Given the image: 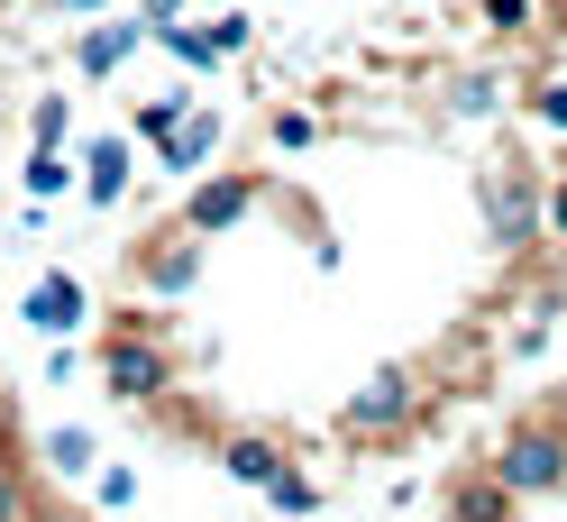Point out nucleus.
Returning <instances> with one entry per match:
<instances>
[{"instance_id":"obj_1","label":"nucleus","mask_w":567,"mask_h":522,"mask_svg":"<svg viewBox=\"0 0 567 522\" xmlns=\"http://www.w3.org/2000/svg\"><path fill=\"white\" fill-rule=\"evenodd\" d=\"M540 174H530V165H485L476 174V212H485V238H494V257H530V248H540V238H549V221H540Z\"/></svg>"},{"instance_id":"obj_2","label":"nucleus","mask_w":567,"mask_h":522,"mask_svg":"<svg viewBox=\"0 0 567 522\" xmlns=\"http://www.w3.org/2000/svg\"><path fill=\"white\" fill-rule=\"evenodd\" d=\"M101 386L120 403H165V386H174L165 330L156 321H111V339H101Z\"/></svg>"},{"instance_id":"obj_3","label":"nucleus","mask_w":567,"mask_h":522,"mask_svg":"<svg viewBox=\"0 0 567 522\" xmlns=\"http://www.w3.org/2000/svg\"><path fill=\"white\" fill-rule=\"evenodd\" d=\"M421 403H431V395H421L412 367H375L367 386L339 403V431H348V440H403V431L421 422Z\"/></svg>"},{"instance_id":"obj_4","label":"nucleus","mask_w":567,"mask_h":522,"mask_svg":"<svg viewBox=\"0 0 567 522\" xmlns=\"http://www.w3.org/2000/svg\"><path fill=\"white\" fill-rule=\"evenodd\" d=\"M494 477L513 485V504H540V495H567V431L558 422H530V431H513L504 449L485 459Z\"/></svg>"},{"instance_id":"obj_5","label":"nucleus","mask_w":567,"mask_h":522,"mask_svg":"<svg viewBox=\"0 0 567 522\" xmlns=\"http://www.w3.org/2000/svg\"><path fill=\"white\" fill-rule=\"evenodd\" d=\"M128 275H137V294H156V303H184L193 285H202V238L174 221L165 238H147V248L128 257Z\"/></svg>"},{"instance_id":"obj_6","label":"nucleus","mask_w":567,"mask_h":522,"mask_svg":"<svg viewBox=\"0 0 567 522\" xmlns=\"http://www.w3.org/2000/svg\"><path fill=\"white\" fill-rule=\"evenodd\" d=\"M257 202H266V184H257V174H193V193H184V229L193 238H220V229H238L247 212H257Z\"/></svg>"},{"instance_id":"obj_7","label":"nucleus","mask_w":567,"mask_h":522,"mask_svg":"<svg viewBox=\"0 0 567 522\" xmlns=\"http://www.w3.org/2000/svg\"><path fill=\"white\" fill-rule=\"evenodd\" d=\"M74 184H83V202H92V212H120V202H128V184H137V137H120V129L83 137Z\"/></svg>"},{"instance_id":"obj_8","label":"nucleus","mask_w":567,"mask_h":522,"mask_svg":"<svg viewBox=\"0 0 567 522\" xmlns=\"http://www.w3.org/2000/svg\"><path fill=\"white\" fill-rule=\"evenodd\" d=\"M137 47H147V10H137V19H111V10H101V19L74 28V74H83V83H111Z\"/></svg>"},{"instance_id":"obj_9","label":"nucleus","mask_w":567,"mask_h":522,"mask_svg":"<svg viewBox=\"0 0 567 522\" xmlns=\"http://www.w3.org/2000/svg\"><path fill=\"white\" fill-rule=\"evenodd\" d=\"M19 321H28V330H47V339H74V330L92 321V294H83V275H64V266H47L38 285H28V303H19Z\"/></svg>"},{"instance_id":"obj_10","label":"nucleus","mask_w":567,"mask_h":522,"mask_svg":"<svg viewBox=\"0 0 567 522\" xmlns=\"http://www.w3.org/2000/svg\"><path fill=\"white\" fill-rule=\"evenodd\" d=\"M210 156H220V111H202V101H193V111L156 137V165L174 174V184H193V174H202Z\"/></svg>"},{"instance_id":"obj_11","label":"nucleus","mask_w":567,"mask_h":522,"mask_svg":"<svg viewBox=\"0 0 567 522\" xmlns=\"http://www.w3.org/2000/svg\"><path fill=\"white\" fill-rule=\"evenodd\" d=\"M220 468H229L238 485H266V477L284 468V440H266V431H229V440H220Z\"/></svg>"},{"instance_id":"obj_12","label":"nucleus","mask_w":567,"mask_h":522,"mask_svg":"<svg viewBox=\"0 0 567 522\" xmlns=\"http://www.w3.org/2000/svg\"><path fill=\"white\" fill-rule=\"evenodd\" d=\"M38 459H47V477L83 485V477L101 468V440H92V431H47V440H38Z\"/></svg>"},{"instance_id":"obj_13","label":"nucleus","mask_w":567,"mask_h":522,"mask_svg":"<svg viewBox=\"0 0 567 522\" xmlns=\"http://www.w3.org/2000/svg\"><path fill=\"white\" fill-rule=\"evenodd\" d=\"M147 38H156L174 64H184V74H220V55H210V38H202L193 19H147Z\"/></svg>"},{"instance_id":"obj_14","label":"nucleus","mask_w":567,"mask_h":522,"mask_svg":"<svg viewBox=\"0 0 567 522\" xmlns=\"http://www.w3.org/2000/svg\"><path fill=\"white\" fill-rule=\"evenodd\" d=\"M19 184H28V202H55V193H74V156H64V147H38V137H28V165H19Z\"/></svg>"},{"instance_id":"obj_15","label":"nucleus","mask_w":567,"mask_h":522,"mask_svg":"<svg viewBox=\"0 0 567 522\" xmlns=\"http://www.w3.org/2000/svg\"><path fill=\"white\" fill-rule=\"evenodd\" d=\"M184 111H193V92H184V83H165L156 101H137V111H128V137H147V147H156V137L184 120Z\"/></svg>"},{"instance_id":"obj_16","label":"nucleus","mask_w":567,"mask_h":522,"mask_svg":"<svg viewBox=\"0 0 567 522\" xmlns=\"http://www.w3.org/2000/svg\"><path fill=\"white\" fill-rule=\"evenodd\" d=\"M28 137H38V147H64V137H74V92H38L28 101Z\"/></svg>"},{"instance_id":"obj_17","label":"nucleus","mask_w":567,"mask_h":522,"mask_svg":"<svg viewBox=\"0 0 567 522\" xmlns=\"http://www.w3.org/2000/svg\"><path fill=\"white\" fill-rule=\"evenodd\" d=\"M257 495H266V504H275V513H321V485H311V477H302V468H293V459H284V468H275V477H266V485H257Z\"/></svg>"},{"instance_id":"obj_18","label":"nucleus","mask_w":567,"mask_h":522,"mask_svg":"<svg viewBox=\"0 0 567 522\" xmlns=\"http://www.w3.org/2000/svg\"><path fill=\"white\" fill-rule=\"evenodd\" d=\"M202 38H210V55L229 64V55H247V47H257V19H247L238 0H220V19H202Z\"/></svg>"},{"instance_id":"obj_19","label":"nucleus","mask_w":567,"mask_h":522,"mask_svg":"<svg viewBox=\"0 0 567 522\" xmlns=\"http://www.w3.org/2000/svg\"><path fill=\"white\" fill-rule=\"evenodd\" d=\"M449 111L457 120H494V111H504V74H457L449 83Z\"/></svg>"},{"instance_id":"obj_20","label":"nucleus","mask_w":567,"mask_h":522,"mask_svg":"<svg viewBox=\"0 0 567 522\" xmlns=\"http://www.w3.org/2000/svg\"><path fill=\"white\" fill-rule=\"evenodd\" d=\"M449 513H513V485L494 477V468H485V477H457V485H449Z\"/></svg>"},{"instance_id":"obj_21","label":"nucleus","mask_w":567,"mask_h":522,"mask_svg":"<svg viewBox=\"0 0 567 522\" xmlns=\"http://www.w3.org/2000/svg\"><path fill=\"white\" fill-rule=\"evenodd\" d=\"M476 19L494 38H530V28H540V0H476Z\"/></svg>"},{"instance_id":"obj_22","label":"nucleus","mask_w":567,"mask_h":522,"mask_svg":"<svg viewBox=\"0 0 567 522\" xmlns=\"http://www.w3.org/2000/svg\"><path fill=\"white\" fill-rule=\"evenodd\" d=\"M522 120L549 129V137H567V83H530V92H522Z\"/></svg>"},{"instance_id":"obj_23","label":"nucleus","mask_w":567,"mask_h":522,"mask_svg":"<svg viewBox=\"0 0 567 522\" xmlns=\"http://www.w3.org/2000/svg\"><path fill=\"white\" fill-rule=\"evenodd\" d=\"M92 504H101V513H128V504H137V468H120V459L92 468Z\"/></svg>"},{"instance_id":"obj_24","label":"nucleus","mask_w":567,"mask_h":522,"mask_svg":"<svg viewBox=\"0 0 567 522\" xmlns=\"http://www.w3.org/2000/svg\"><path fill=\"white\" fill-rule=\"evenodd\" d=\"M266 137H275L284 156H302V147H321V120H311V111H275V120H266Z\"/></svg>"},{"instance_id":"obj_25","label":"nucleus","mask_w":567,"mask_h":522,"mask_svg":"<svg viewBox=\"0 0 567 522\" xmlns=\"http://www.w3.org/2000/svg\"><path fill=\"white\" fill-rule=\"evenodd\" d=\"M540 221H549V238L567 248V174H549V193H540Z\"/></svg>"},{"instance_id":"obj_26","label":"nucleus","mask_w":567,"mask_h":522,"mask_svg":"<svg viewBox=\"0 0 567 522\" xmlns=\"http://www.w3.org/2000/svg\"><path fill=\"white\" fill-rule=\"evenodd\" d=\"M74 376H83V348L55 339V348H47V386H74Z\"/></svg>"},{"instance_id":"obj_27","label":"nucleus","mask_w":567,"mask_h":522,"mask_svg":"<svg viewBox=\"0 0 567 522\" xmlns=\"http://www.w3.org/2000/svg\"><path fill=\"white\" fill-rule=\"evenodd\" d=\"M101 10H111V0H38V19H74V28L101 19Z\"/></svg>"},{"instance_id":"obj_28","label":"nucleus","mask_w":567,"mask_h":522,"mask_svg":"<svg viewBox=\"0 0 567 522\" xmlns=\"http://www.w3.org/2000/svg\"><path fill=\"white\" fill-rule=\"evenodd\" d=\"M28 504H38V495H28L19 477H0V513H28Z\"/></svg>"},{"instance_id":"obj_29","label":"nucleus","mask_w":567,"mask_h":522,"mask_svg":"<svg viewBox=\"0 0 567 522\" xmlns=\"http://www.w3.org/2000/svg\"><path fill=\"white\" fill-rule=\"evenodd\" d=\"M137 10H147V19H184L193 0H137Z\"/></svg>"},{"instance_id":"obj_30","label":"nucleus","mask_w":567,"mask_h":522,"mask_svg":"<svg viewBox=\"0 0 567 522\" xmlns=\"http://www.w3.org/2000/svg\"><path fill=\"white\" fill-rule=\"evenodd\" d=\"M0 440H10V386H0Z\"/></svg>"},{"instance_id":"obj_31","label":"nucleus","mask_w":567,"mask_h":522,"mask_svg":"<svg viewBox=\"0 0 567 522\" xmlns=\"http://www.w3.org/2000/svg\"><path fill=\"white\" fill-rule=\"evenodd\" d=\"M210 10H220V0H210Z\"/></svg>"}]
</instances>
